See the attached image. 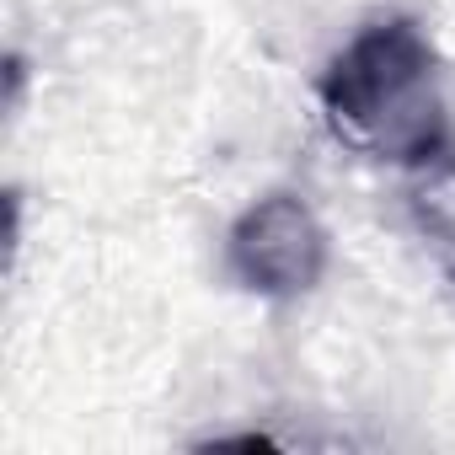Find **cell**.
Wrapping results in <instances>:
<instances>
[{"instance_id":"obj_1","label":"cell","mask_w":455,"mask_h":455,"mask_svg":"<svg viewBox=\"0 0 455 455\" xmlns=\"http://www.w3.org/2000/svg\"><path fill=\"white\" fill-rule=\"evenodd\" d=\"M327 108L338 129L391 161H428L444 140L434 54L412 22H370L327 70Z\"/></svg>"},{"instance_id":"obj_2","label":"cell","mask_w":455,"mask_h":455,"mask_svg":"<svg viewBox=\"0 0 455 455\" xmlns=\"http://www.w3.org/2000/svg\"><path fill=\"white\" fill-rule=\"evenodd\" d=\"M231 263L242 284L263 295H300L316 284L327 263V236L300 198L274 193L252 214H242V225L231 231Z\"/></svg>"}]
</instances>
